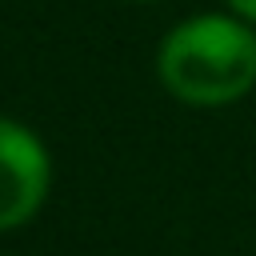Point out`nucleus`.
<instances>
[{"mask_svg": "<svg viewBox=\"0 0 256 256\" xmlns=\"http://www.w3.org/2000/svg\"><path fill=\"white\" fill-rule=\"evenodd\" d=\"M156 80L184 108L240 104L256 88V28L228 8L188 12L156 44Z\"/></svg>", "mask_w": 256, "mask_h": 256, "instance_id": "nucleus-1", "label": "nucleus"}, {"mask_svg": "<svg viewBox=\"0 0 256 256\" xmlns=\"http://www.w3.org/2000/svg\"><path fill=\"white\" fill-rule=\"evenodd\" d=\"M52 192V152L28 124L0 116V232L40 216Z\"/></svg>", "mask_w": 256, "mask_h": 256, "instance_id": "nucleus-2", "label": "nucleus"}, {"mask_svg": "<svg viewBox=\"0 0 256 256\" xmlns=\"http://www.w3.org/2000/svg\"><path fill=\"white\" fill-rule=\"evenodd\" d=\"M220 8H228L232 16H240V20H248L256 28V0H220Z\"/></svg>", "mask_w": 256, "mask_h": 256, "instance_id": "nucleus-3", "label": "nucleus"}, {"mask_svg": "<svg viewBox=\"0 0 256 256\" xmlns=\"http://www.w3.org/2000/svg\"><path fill=\"white\" fill-rule=\"evenodd\" d=\"M132 4H156V0H132Z\"/></svg>", "mask_w": 256, "mask_h": 256, "instance_id": "nucleus-4", "label": "nucleus"}]
</instances>
